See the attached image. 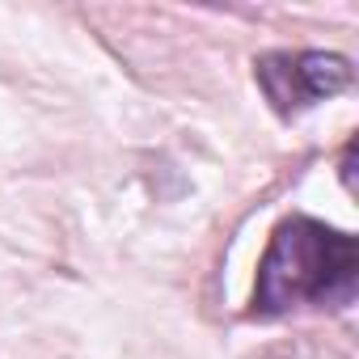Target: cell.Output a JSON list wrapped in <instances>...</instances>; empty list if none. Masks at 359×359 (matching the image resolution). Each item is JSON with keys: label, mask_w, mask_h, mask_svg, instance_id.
<instances>
[{"label": "cell", "mask_w": 359, "mask_h": 359, "mask_svg": "<svg viewBox=\"0 0 359 359\" xmlns=\"http://www.w3.org/2000/svg\"><path fill=\"white\" fill-rule=\"evenodd\" d=\"M359 296V237L292 212L275 224L254 279V321L292 313H342Z\"/></svg>", "instance_id": "cell-1"}, {"label": "cell", "mask_w": 359, "mask_h": 359, "mask_svg": "<svg viewBox=\"0 0 359 359\" xmlns=\"http://www.w3.org/2000/svg\"><path fill=\"white\" fill-rule=\"evenodd\" d=\"M254 81L279 118H300L304 110L346 93L355 85V64L342 51H266L254 55Z\"/></svg>", "instance_id": "cell-2"}]
</instances>
